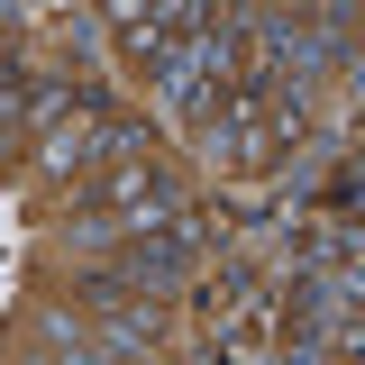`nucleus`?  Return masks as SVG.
<instances>
[{"label": "nucleus", "mask_w": 365, "mask_h": 365, "mask_svg": "<svg viewBox=\"0 0 365 365\" xmlns=\"http://www.w3.org/2000/svg\"><path fill=\"white\" fill-rule=\"evenodd\" d=\"M155 347H165V292H128L91 329V356H155Z\"/></svg>", "instance_id": "obj_1"}, {"label": "nucleus", "mask_w": 365, "mask_h": 365, "mask_svg": "<svg viewBox=\"0 0 365 365\" xmlns=\"http://www.w3.org/2000/svg\"><path fill=\"white\" fill-rule=\"evenodd\" d=\"M210 19H220L210 0H155V9H146V28L128 37V55H137V64H155V55H174V46H192L201 28H210Z\"/></svg>", "instance_id": "obj_2"}, {"label": "nucleus", "mask_w": 365, "mask_h": 365, "mask_svg": "<svg viewBox=\"0 0 365 365\" xmlns=\"http://www.w3.org/2000/svg\"><path fill=\"white\" fill-rule=\"evenodd\" d=\"M247 283H256V256H228V265L220 274H210V283H201V302H210V311H237V302H247Z\"/></svg>", "instance_id": "obj_3"}, {"label": "nucleus", "mask_w": 365, "mask_h": 365, "mask_svg": "<svg viewBox=\"0 0 365 365\" xmlns=\"http://www.w3.org/2000/svg\"><path fill=\"white\" fill-rule=\"evenodd\" d=\"M19 137H28V83L0 64V146H19Z\"/></svg>", "instance_id": "obj_4"}, {"label": "nucleus", "mask_w": 365, "mask_h": 365, "mask_svg": "<svg viewBox=\"0 0 365 365\" xmlns=\"http://www.w3.org/2000/svg\"><path fill=\"white\" fill-rule=\"evenodd\" d=\"M37 347H46V356H91V329H83V319H55V311H46V319H37Z\"/></svg>", "instance_id": "obj_5"}, {"label": "nucleus", "mask_w": 365, "mask_h": 365, "mask_svg": "<svg viewBox=\"0 0 365 365\" xmlns=\"http://www.w3.org/2000/svg\"><path fill=\"white\" fill-rule=\"evenodd\" d=\"M146 9H155V0H101V28H110L119 46H128L137 28H146Z\"/></svg>", "instance_id": "obj_6"}, {"label": "nucleus", "mask_w": 365, "mask_h": 365, "mask_svg": "<svg viewBox=\"0 0 365 365\" xmlns=\"http://www.w3.org/2000/svg\"><path fill=\"white\" fill-rule=\"evenodd\" d=\"M302 9H329V0H292V19H302Z\"/></svg>", "instance_id": "obj_7"}]
</instances>
